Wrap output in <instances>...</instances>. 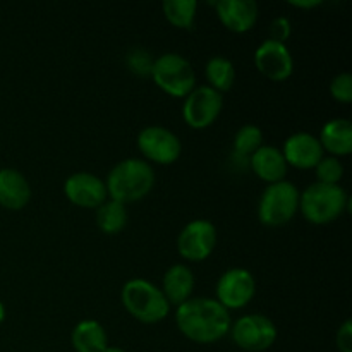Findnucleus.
Returning a JSON list of instances; mask_svg holds the SVG:
<instances>
[{"label": "nucleus", "mask_w": 352, "mask_h": 352, "mask_svg": "<svg viewBox=\"0 0 352 352\" xmlns=\"http://www.w3.org/2000/svg\"><path fill=\"white\" fill-rule=\"evenodd\" d=\"M175 323L182 336L196 344L219 342L232 325L229 311L212 298H189L177 306Z\"/></svg>", "instance_id": "obj_1"}, {"label": "nucleus", "mask_w": 352, "mask_h": 352, "mask_svg": "<svg viewBox=\"0 0 352 352\" xmlns=\"http://www.w3.org/2000/svg\"><path fill=\"white\" fill-rule=\"evenodd\" d=\"M110 199L127 205L143 199L155 186V170L146 160L126 158L110 170L105 181Z\"/></svg>", "instance_id": "obj_2"}, {"label": "nucleus", "mask_w": 352, "mask_h": 352, "mask_svg": "<svg viewBox=\"0 0 352 352\" xmlns=\"http://www.w3.org/2000/svg\"><path fill=\"white\" fill-rule=\"evenodd\" d=\"M349 196L340 184H315L308 186L299 192V210L308 222L315 226H325L333 222L349 208Z\"/></svg>", "instance_id": "obj_3"}, {"label": "nucleus", "mask_w": 352, "mask_h": 352, "mask_svg": "<svg viewBox=\"0 0 352 352\" xmlns=\"http://www.w3.org/2000/svg\"><path fill=\"white\" fill-rule=\"evenodd\" d=\"M120 298L127 313L138 322L146 323V325L162 322L170 313V305L165 299L162 289L144 278H133L126 282Z\"/></svg>", "instance_id": "obj_4"}, {"label": "nucleus", "mask_w": 352, "mask_h": 352, "mask_svg": "<svg viewBox=\"0 0 352 352\" xmlns=\"http://www.w3.org/2000/svg\"><path fill=\"white\" fill-rule=\"evenodd\" d=\"M150 76L162 91L175 98H186L196 86L191 62L179 54H164L155 58Z\"/></svg>", "instance_id": "obj_5"}, {"label": "nucleus", "mask_w": 352, "mask_h": 352, "mask_svg": "<svg viewBox=\"0 0 352 352\" xmlns=\"http://www.w3.org/2000/svg\"><path fill=\"white\" fill-rule=\"evenodd\" d=\"M299 210V191L292 182L268 184L258 203V219L263 226L280 227L291 222Z\"/></svg>", "instance_id": "obj_6"}, {"label": "nucleus", "mask_w": 352, "mask_h": 352, "mask_svg": "<svg viewBox=\"0 0 352 352\" xmlns=\"http://www.w3.org/2000/svg\"><path fill=\"white\" fill-rule=\"evenodd\" d=\"M230 336L234 344L248 352H263L270 349L277 340V327L268 316L254 315L241 316L230 325Z\"/></svg>", "instance_id": "obj_7"}, {"label": "nucleus", "mask_w": 352, "mask_h": 352, "mask_svg": "<svg viewBox=\"0 0 352 352\" xmlns=\"http://www.w3.org/2000/svg\"><path fill=\"white\" fill-rule=\"evenodd\" d=\"M223 107L222 93L213 88L198 86L184 98L182 119L192 129H206L219 119Z\"/></svg>", "instance_id": "obj_8"}, {"label": "nucleus", "mask_w": 352, "mask_h": 352, "mask_svg": "<svg viewBox=\"0 0 352 352\" xmlns=\"http://www.w3.org/2000/svg\"><path fill=\"white\" fill-rule=\"evenodd\" d=\"M138 148L146 160L160 165L174 164L181 157L182 144L177 134L162 126L144 127L138 134Z\"/></svg>", "instance_id": "obj_9"}, {"label": "nucleus", "mask_w": 352, "mask_h": 352, "mask_svg": "<svg viewBox=\"0 0 352 352\" xmlns=\"http://www.w3.org/2000/svg\"><path fill=\"white\" fill-rule=\"evenodd\" d=\"M256 294V280L246 268H230L217 284V301L229 311L241 309Z\"/></svg>", "instance_id": "obj_10"}, {"label": "nucleus", "mask_w": 352, "mask_h": 352, "mask_svg": "<svg viewBox=\"0 0 352 352\" xmlns=\"http://www.w3.org/2000/svg\"><path fill=\"white\" fill-rule=\"evenodd\" d=\"M217 246V229L210 220H192L177 237V251L184 260L203 261Z\"/></svg>", "instance_id": "obj_11"}, {"label": "nucleus", "mask_w": 352, "mask_h": 352, "mask_svg": "<svg viewBox=\"0 0 352 352\" xmlns=\"http://www.w3.org/2000/svg\"><path fill=\"white\" fill-rule=\"evenodd\" d=\"M256 69L272 81H285L294 71V58L285 43L265 40L254 52Z\"/></svg>", "instance_id": "obj_12"}, {"label": "nucleus", "mask_w": 352, "mask_h": 352, "mask_svg": "<svg viewBox=\"0 0 352 352\" xmlns=\"http://www.w3.org/2000/svg\"><path fill=\"white\" fill-rule=\"evenodd\" d=\"M64 192L69 201L81 208H98L109 199L105 181L89 172H76L69 175Z\"/></svg>", "instance_id": "obj_13"}, {"label": "nucleus", "mask_w": 352, "mask_h": 352, "mask_svg": "<svg viewBox=\"0 0 352 352\" xmlns=\"http://www.w3.org/2000/svg\"><path fill=\"white\" fill-rule=\"evenodd\" d=\"M282 155H284L287 165H292L301 170H308V168H315L318 162L325 157L322 144H320L318 138L313 136L309 133H294L285 140L284 148H282Z\"/></svg>", "instance_id": "obj_14"}, {"label": "nucleus", "mask_w": 352, "mask_h": 352, "mask_svg": "<svg viewBox=\"0 0 352 352\" xmlns=\"http://www.w3.org/2000/svg\"><path fill=\"white\" fill-rule=\"evenodd\" d=\"M217 14L223 26L234 33H246L256 24L258 3L254 0H220L215 2Z\"/></svg>", "instance_id": "obj_15"}, {"label": "nucleus", "mask_w": 352, "mask_h": 352, "mask_svg": "<svg viewBox=\"0 0 352 352\" xmlns=\"http://www.w3.org/2000/svg\"><path fill=\"white\" fill-rule=\"evenodd\" d=\"M31 199V186L16 168H0V205L7 210H23Z\"/></svg>", "instance_id": "obj_16"}, {"label": "nucleus", "mask_w": 352, "mask_h": 352, "mask_svg": "<svg viewBox=\"0 0 352 352\" xmlns=\"http://www.w3.org/2000/svg\"><path fill=\"white\" fill-rule=\"evenodd\" d=\"M250 167L261 181L275 184L284 181L289 165L278 148L261 146L250 157Z\"/></svg>", "instance_id": "obj_17"}, {"label": "nucleus", "mask_w": 352, "mask_h": 352, "mask_svg": "<svg viewBox=\"0 0 352 352\" xmlns=\"http://www.w3.org/2000/svg\"><path fill=\"white\" fill-rule=\"evenodd\" d=\"M195 289V275L188 265H172L164 275V284H162V292L168 305L181 306L182 302L188 301Z\"/></svg>", "instance_id": "obj_18"}, {"label": "nucleus", "mask_w": 352, "mask_h": 352, "mask_svg": "<svg viewBox=\"0 0 352 352\" xmlns=\"http://www.w3.org/2000/svg\"><path fill=\"white\" fill-rule=\"evenodd\" d=\"M323 151L330 157H346L352 151V124L349 119H332L322 127L318 138Z\"/></svg>", "instance_id": "obj_19"}, {"label": "nucleus", "mask_w": 352, "mask_h": 352, "mask_svg": "<svg viewBox=\"0 0 352 352\" xmlns=\"http://www.w3.org/2000/svg\"><path fill=\"white\" fill-rule=\"evenodd\" d=\"M71 342L76 352H103L109 347V337L98 322L82 320L72 330Z\"/></svg>", "instance_id": "obj_20"}, {"label": "nucleus", "mask_w": 352, "mask_h": 352, "mask_svg": "<svg viewBox=\"0 0 352 352\" xmlns=\"http://www.w3.org/2000/svg\"><path fill=\"white\" fill-rule=\"evenodd\" d=\"M127 219L129 215H127L126 205L116 201V199H107L103 205L96 208V223H98L100 230L109 236L119 234L126 227Z\"/></svg>", "instance_id": "obj_21"}, {"label": "nucleus", "mask_w": 352, "mask_h": 352, "mask_svg": "<svg viewBox=\"0 0 352 352\" xmlns=\"http://www.w3.org/2000/svg\"><path fill=\"white\" fill-rule=\"evenodd\" d=\"M205 74L210 82V88H213L219 93L229 91L234 86V81H236V69H234V64L229 58L222 57V55H215V57H212L206 62Z\"/></svg>", "instance_id": "obj_22"}, {"label": "nucleus", "mask_w": 352, "mask_h": 352, "mask_svg": "<svg viewBox=\"0 0 352 352\" xmlns=\"http://www.w3.org/2000/svg\"><path fill=\"white\" fill-rule=\"evenodd\" d=\"M164 14L170 24L181 30H191L195 26L198 2L196 0H165Z\"/></svg>", "instance_id": "obj_23"}, {"label": "nucleus", "mask_w": 352, "mask_h": 352, "mask_svg": "<svg viewBox=\"0 0 352 352\" xmlns=\"http://www.w3.org/2000/svg\"><path fill=\"white\" fill-rule=\"evenodd\" d=\"M261 143H263V133L260 127L248 124L241 127L234 136V153L250 158L258 148L263 146Z\"/></svg>", "instance_id": "obj_24"}, {"label": "nucleus", "mask_w": 352, "mask_h": 352, "mask_svg": "<svg viewBox=\"0 0 352 352\" xmlns=\"http://www.w3.org/2000/svg\"><path fill=\"white\" fill-rule=\"evenodd\" d=\"M315 170L318 182L337 186L344 175V165L337 157H323L315 167Z\"/></svg>", "instance_id": "obj_25"}, {"label": "nucleus", "mask_w": 352, "mask_h": 352, "mask_svg": "<svg viewBox=\"0 0 352 352\" xmlns=\"http://www.w3.org/2000/svg\"><path fill=\"white\" fill-rule=\"evenodd\" d=\"M127 67L131 72H134L136 76H150L151 69H153L155 58L151 57L150 52L144 50V48H133L129 50L126 57Z\"/></svg>", "instance_id": "obj_26"}, {"label": "nucleus", "mask_w": 352, "mask_h": 352, "mask_svg": "<svg viewBox=\"0 0 352 352\" xmlns=\"http://www.w3.org/2000/svg\"><path fill=\"white\" fill-rule=\"evenodd\" d=\"M330 93H332L333 100L340 103H351L352 102V76L349 72H342L337 74L330 82Z\"/></svg>", "instance_id": "obj_27"}, {"label": "nucleus", "mask_w": 352, "mask_h": 352, "mask_svg": "<svg viewBox=\"0 0 352 352\" xmlns=\"http://www.w3.org/2000/svg\"><path fill=\"white\" fill-rule=\"evenodd\" d=\"M291 31H292V24L287 17L280 16L277 19L272 21L270 24V40L278 41V43H285L291 36Z\"/></svg>", "instance_id": "obj_28"}, {"label": "nucleus", "mask_w": 352, "mask_h": 352, "mask_svg": "<svg viewBox=\"0 0 352 352\" xmlns=\"http://www.w3.org/2000/svg\"><path fill=\"white\" fill-rule=\"evenodd\" d=\"M336 344L339 352H352V322L346 320L337 332Z\"/></svg>", "instance_id": "obj_29"}, {"label": "nucleus", "mask_w": 352, "mask_h": 352, "mask_svg": "<svg viewBox=\"0 0 352 352\" xmlns=\"http://www.w3.org/2000/svg\"><path fill=\"white\" fill-rule=\"evenodd\" d=\"M291 6L299 7V9H313V7L322 6V0H292Z\"/></svg>", "instance_id": "obj_30"}, {"label": "nucleus", "mask_w": 352, "mask_h": 352, "mask_svg": "<svg viewBox=\"0 0 352 352\" xmlns=\"http://www.w3.org/2000/svg\"><path fill=\"white\" fill-rule=\"evenodd\" d=\"M3 320H6V306H3L2 301H0V325H2Z\"/></svg>", "instance_id": "obj_31"}, {"label": "nucleus", "mask_w": 352, "mask_h": 352, "mask_svg": "<svg viewBox=\"0 0 352 352\" xmlns=\"http://www.w3.org/2000/svg\"><path fill=\"white\" fill-rule=\"evenodd\" d=\"M103 352H126V351L120 349V347H116V346H109Z\"/></svg>", "instance_id": "obj_32"}]
</instances>
